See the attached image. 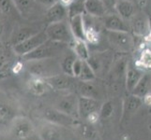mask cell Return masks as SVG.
Instances as JSON below:
<instances>
[{"label":"cell","mask_w":151,"mask_h":140,"mask_svg":"<svg viewBox=\"0 0 151 140\" xmlns=\"http://www.w3.org/2000/svg\"><path fill=\"white\" fill-rule=\"evenodd\" d=\"M39 136L41 140H61L59 127L45 122L39 129Z\"/></svg>","instance_id":"e0dca14e"},{"label":"cell","mask_w":151,"mask_h":140,"mask_svg":"<svg viewBox=\"0 0 151 140\" xmlns=\"http://www.w3.org/2000/svg\"><path fill=\"white\" fill-rule=\"evenodd\" d=\"M27 87L31 93L38 96L44 95L47 92L48 88H50L44 79L37 77H33L32 79L28 80Z\"/></svg>","instance_id":"ffe728a7"},{"label":"cell","mask_w":151,"mask_h":140,"mask_svg":"<svg viewBox=\"0 0 151 140\" xmlns=\"http://www.w3.org/2000/svg\"><path fill=\"white\" fill-rule=\"evenodd\" d=\"M45 122H48L58 127H75L79 124L78 119L61 112L55 108H47L43 112Z\"/></svg>","instance_id":"52a82bcc"},{"label":"cell","mask_w":151,"mask_h":140,"mask_svg":"<svg viewBox=\"0 0 151 140\" xmlns=\"http://www.w3.org/2000/svg\"><path fill=\"white\" fill-rule=\"evenodd\" d=\"M142 73L138 69L132 66H129L127 71V88L129 91H132L134 87L142 77Z\"/></svg>","instance_id":"603a6c76"},{"label":"cell","mask_w":151,"mask_h":140,"mask_svg":"<svg viewBox=\"0 0 151 140\" xmlns=\"http://www.w3.org/2000/svg\"><path fill=\"white\" fill-rule=\"evenodd\" d=\"M99 102L92 97H78V118L86 120L94 114L99 113Z\"/></svg>","instance_id":"9c48e42d"},{"label":"cell","mask_w":151,"mask_h":140,"mask_svg":"<svg viewBox=\"0 0 151 140\" xmlns=\"http://www.w3.org/2000/svg\"><path fill=\"white\" fill-rule=\"evenodd\" d=\"M68 18H69L68 8L59 1H56L52 6L48 7L44 12V19L47 24L66 21Z\"/></svg>","instance_id":"8fae6325"},{"label":"cell","mask_w":151,"mask_h":140,"mask_svg":"<svg viewBox=\"0 0 151 140\" xmlns=\"http://www.w3.org/2000/svg\"><path fill=\"white\" fill-rule=\"evenodd\" d=\"M139 63L147 68H151V50H147L143 51L141 56H140Z\"/></svg>","instance_id":"f1b7e54d"},{"label":"cell","mask_w":151,"mask_h":140,"mask_svg":"<svg viewBox=\"0 0 151 140\" xmlns=\"http://www.w3.org/2000/svg\"><path fill=\"white\" fill-rule=\"evenodd\" d=\"M127 1H132V2H134V0H127Z\"/></svg>","instance_id":"e575fe53"},{"label":"cell","mask_w":151,"mask_h":140,"mask_svg":"<svg viewBox=\"0 0 151 140\" xmlns=\"http://www.w3.org/2000/svg\"><path fill=\"white\" fill-rule=\"evenodd\" d=\"M27 68L33 77H41V79H47L52 76L63 73L61 70L60 63H57L55 58L27 61Z\"/></svg>","instance_id":"7a4b0ae2"},{"label":"cell","mask_w":151,"mask_h":140,"mask_svg":"<svg viewBox=\"0 0 151 140\" xmlns=\"http://www.w3.org/2000/svg\"><path fill=\"white\" fill-rule=\"evenodd\" d=\"M83 61L79 58H77L74 61L73 65H72V69H71V73H72V77H78L80 75V72L82 69V65H83Z\"/></svg>","instance_id":"f546056e"},{"label":"cell","mask_w":151,"mask_h":140,"mask_svg":"<svg viewBox=\"0 0 151 140\" xmlns=\"http://www.w3.org/2000/svg\"><path fill=\"white\" fill-rule=\"evenodd\" d=\"M72 51L76 55L77 58L81 60H88L90 57V51L86 40L82 39H74L71 43Z\"/></svg>","instance_id":"44dd1931"},{"label":"cell","mask_w":151,"mask_h":140,"mask_svg":"<svg viewBox=\"0 0 151 140\" xmlns=\"http://www.w3.org/2000/svg\"><path fill=\"white\" fill-rule=\"evenodd\" d=\"M15 117L16 115L12 107L5 103H0V123L9 124Z\"/></svg>","instance_id":"7402d4cb"},{"label":"cell","mask_w":151,"mask_h":140,"mask_svg":"<svg viewBox=\"0 0 151 140\" xmlns=\"http://www.w3.org/2000/svg\"><path fill=\"white\" fill-rule=\"evenodd\" d=\"M17 13L24 19L34 20L42 14V5L36 0H13Z\"/></svg>","instance_id":"8992f818"},{"label":"cell","mask_w":151,"mask_h":140,"mask_svg":"<svg viewBox=\"0 0 151 140\" xmlns=\"http://www.w3.org/2000/svg\"><path fill=\"white\" fill-rule=\"evenodd\" d=\"M68 49V44L56 42L47 39L41 45H40L37 49L33 51L27 53V55L23 56L25 61H37V60H43V59H51L56 58L61 53H65Z\"/></svg>","instance_id":"6da1fadb"},{"label":"cell","mask_w":151,"mask_h":140,"mask_svg":"<svg viewBox=\"0 0 151 140\" xmlns=\"http://www.w3.org/2000/svg\"><path fill=\"white\" fill-rule=\"evenodd\" d=\"M96 77V74L94 69L92 68V66L89 65L87 61L84 60L83 61V65H82V69L80 72L79 77H77L78 80L81 81H87L90 82L93 80H95Z\"/></svg>","instance_id":"d4e9b609"},{"label":"cell","mask_w":151,"mask_h":140,"mask_svg":"<svg viewBox=\"0 0 151 140\" xmlns=\"http://www.w3.org/2000/svg\"><path fill=\"white\" fill-rule=\"evenodd\" d=\"M36 1H37L38 3H40V5H42V6L50 7L54 3H55L56 1H58V0H36Z\"/></svg>","instance_id":"d6a6232c"},{"label":"cell","mask_w":151,"mask_h":140,"mask_svg":"<svg viewBox=\"0 0 151 140\" xmlns=\"http://www.w3.org/2000/svg\"><path fill=\"white\" fill-rule=\"evenodd\" d=\"M54 108L69 116L78 119V96L71 92L61 96L55 102Z\"/></svg>","instance_id":"ba28073f"},{"label":"cell","mask_w":151,"mask_h":140,"mask_svg":"<svg viewBox=\"0 0 151 140\" xmlns=\"http://www.w3.org/2000/svg\"><path fill=\"white\" fill-rule=\"evenodd\" d=\"M112 109H113V108H112L111 103H110V102H108V103H106V104H104V105L101 107L100 114H99V115H101V116L103 117V118H106V117H108V116L111 114Z\"/></svg>","instance_id":"4dcf8cb0"},{"label":"cell","mask_w":151,"mask_h":140,"mask_svg":"<svg viewBox=\"0 0 151 140\" xmlns=\"http://www.w3.org/2000/svg\"><path fill=\"white\" fill-rule=\"evenodd\" d=\"M85 12L92 17H104L107 13V9L104 7L101 0H86Z\"/></svg>","instance_id":"ac0fdd59"},{"label":"cell","mask_w":151,"mask_h":140,"mask_svg":"<svg viewBox=\"0 0 151 140\" xmlns=\"http://www.w3.org/2000/svg\"><path fill=\"white\" fill-rule=\"evenodd\" d=\"M132 20V29L133 33L138 36H144L148 33L150 24L147 16L145 13L134 14Z\"/></svg>","instance_id":"2e32d148"},{"label":"cell","mask_w":151,"mask_h":140,"mask_svg":"<svg viewBox=\"0 0 151 140\" xmlns=\"http://www.w3.org/2000/svg\"><path fill=\"white\" fill-rule=\"evenodd\" d=\"M14 11L17 12L14 6L13 0H0V12L4 16L12 15Z\"/></svg>","instance_id":"4316f807"},{"label":"cell","mask_w":151,"mask_h":140,"mask_svg":"<svg viewBox=\"0 0 151 140\" xmlns=\"http://www.w3.org/2000/svg\"><path fill=\"white\" fill-rule=\"evenodd\" d=\"M44 32L48 39L56 41V42L70 45L74 40L70 28L69 22H67V20L62 21V22L48 23L44 27Z\"/></svg>","instance_id":"3957f363"},{"label":"cell","mask_w":151,"mask_h":140,"mask_svg":"<svg viewBox=\"0 0 151 140\" xmlns=\"http://www.w3.org/2000/svg\"><path fill=\"white\" fill-rule=\"evenodd\" d=\"M68 22L74 39L86 40V23L84 14H76L68 18Z\"/></svg>","instance_id":"4fadbf2b"},{"label":"cell","mask_w":151,"mask_h":140,"mask_svg":"<svg viewBox=\"0 0 151 140\" xmlns=\"http://www.w3.org/2000/svg\"><path fill=\"white\" fill-rule=\"evenodd\" d=\"M114 10L123 20H131L135 14L134 2L127 1V0H118Z\"/></svg>","instance_id":"d6986e66"},{"label":"cell","mask_w":151,"mask_h":140,"mask_svg":"<svg viewBox=\"0 0 151 140\" xmlns=\"http://www.w3.org/2000/svg\"><path fill=\"white\" fill-rule=\"evenodd\" d=\"M3 16L4 15L0 12V38H2V36L4 34V30H5V23H4Z\"/></svg>","instance_id":"836d02e7"},{"label":"cell","mask_w":151,"mask_h":140,"mask_svg":"<svg viewBox=\"0 0 151 140\" xmlns=\"http://www.w3.org/2000/svg\"><path fill=\"white\" fill-rule=\"evenodd\" d=\"M75 59H76V55L73 53V51L66 53V54L63 57V59H62V61L60 62L61 70L64 74L72 77L71 69H72V65H73Z\"/></svg>","instance_id":"cb8c5ba5"},{"label":"cell","mask_w":151,"mask_h":140,"mask_svg":"<svg viewBox=\"0 0 151 140\" xmlns=\"http://www.w3.org/2000/svg\"><path fill=\"white\" fill-rule=\"evenodd\" d=\"M72 77H73L64 73H59L44 80L52 89L55 91H68L74 86V80H72Z\"/></svg>","instance_id":"7c38bea8"},{"label":"cell","mask_w":151,"mask_h":140,"mask_svg":"<svg viewBox=\"0 0 151 140\" xmlns=\"http://www.w3.org/2000/svg\"><path fill=\"white\" fill-rule=\"evenodd\" d=\"M9 133L15 139L28 140L34 136L35 126L27 118L15 117L9 122Z\"/></svg>","instance_id":"277c9868"},{"label":"cell","mask_w":151,"mask_h":140,"mask_svg":"<svg viewBox=\"0 0 151 140\" xmlns=\"http://www.w3.org/2000/svg\"><path fill=\"white\" fill-rule=\"evenodd\" d=\"M77 89H78V92L81 93V96L95 98V95H96L95 88L92 85H90L87 81L80 80V83L77 85Z\"/></svg>","instance_id":"484cf974"},{"label":"cell","mask_w":151,"mask_h":140,"mask_svg":"<svg viewBox=\"0 0 151 140\" xmlns=\"http://www.w3.org/2000/svg\"><path fill=\"white\" fill-rule=\"evenodd\" d=\"M103 24L106 31H121V32H129V26L117 14H109L104 16Z\"/></svg>","instance_id":"5bb4252c"},{"label":"cell","mask_w":151,"mask_h":140,"mask_svg":"<svg viewBox=\"0 0 151 140\" xmlns=\"http://www.w3.org/2000/svg\"><path fill=\"white\" fill-rule=\"evenodd\" d=\"M43 29H40L39 26H35V25H31V26H19L13 30L12 38H10V42H12V46H14Z\"/></svg>","instance_id":"9a60e30c"},{"label":"cell","mask_w":151,"mask_h":140,"mask_svg":"<svg viewBox=\"0 0 151 140\" xmlns=\"http://www.w3.org/2000/svg\"><path fill=\"white\" fill-rule=\"evenodd\" d=\"M107 39L114 48L120 50H128L132 46V38L129 32L121 31H107Z\"/></svg>","instance_id":"30bf717a"},{"label":"cell","mask_w":151,"mask_h":140,"mask_svg":"<svg viewBox=\"0 0 151 140\" xmlns=\"http://www.w3.org/2000/svg\"><path fill=\"white\" fill-rule=\"evenodd\" d=\"M48 39L47 36H46L44 29L40 31V32L36 33L35 35L31 36L28 38L23 40L16 45L13 46V51L15 54L19 56H24L27 53L33 51L35 49H37L40 45H41L43 42H45Z\"/></svg>","instance_id":"5b68a950"},{"label":"cell","mask_w":151,"mask_h":140,"mask_svg":"<svg viewBox=\"0 0 151 140\" xmlns=\"http://www.w3.org/2000/svg\"><path fill=\"white\" fill-rule=\"evenodd\" d=\"M147 82H148V77L147 76H143L141 77V80H139V82L136 84V86L134 87V89L132 90L135 95H143L147 91Z\"/></svg>","instance_id":"83f0119b"},{"label":"cell","mask_w":151,"mask_h":140,"mask_svg":"<svg viewBox=\"0 0 151 140\" xmlns=\"http://www.w3.org/2000/svg\"><path fill=\"white\" fill-rule=\"evenodd\" d=\"M104 7L106 8L107 12L108 11H113L116 9V5L117 3L118 0H101Z\"/></svg>","instance_id":"1f68e13d"}]
</instances>
